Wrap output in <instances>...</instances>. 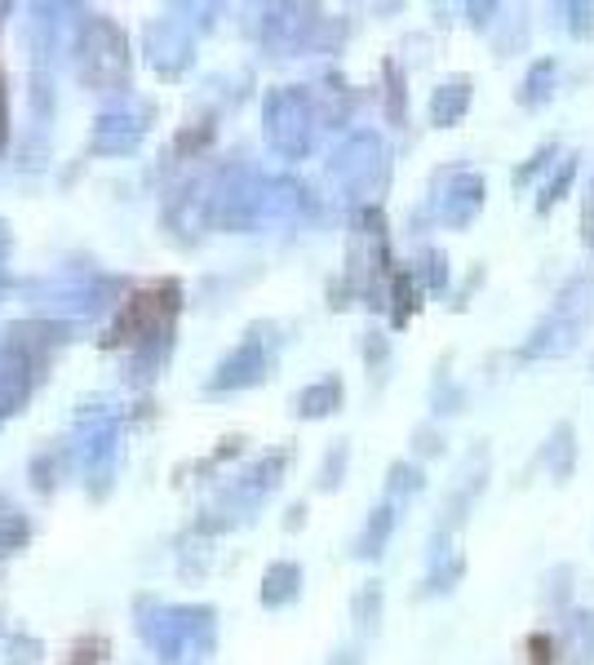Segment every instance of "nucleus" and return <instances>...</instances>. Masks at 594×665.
I'll list each match as a JSON object with an SVG mask.
<instances>
[{
    "label": "nucleus",
    "mask_w": 594,
    "mask_h": 665,
    "mask_svg": "<svg viewBox=\"0 0 594 665\" xmlns=\"http://www.w3.org/2000/svg\"><path fill=\"white\" fill-rule=\"evenodd\" d=\"M0 138H5V98H0Z\"/></svg>",
    "instance_id": "obj_1"
}]
</instances>
